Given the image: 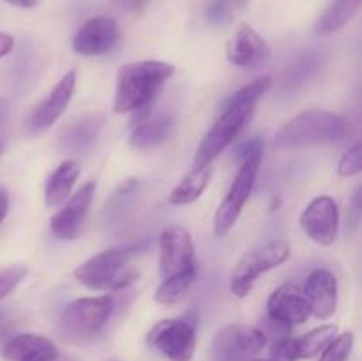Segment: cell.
<instances>
[{
	"instance_id": "1",
	"label": "cell",
	"mask_w": 362,
	"mask_h": 361,
	"mask_svg": "<svg viewBox=\"0 0 362 361\" xmlns=\"http://www.w3.org/2000/svg\"><path fill=\"white\" fill-rule=\"evenodd\" d=\"M271 85L272 78L265 74L244 85L223 103L221 113L198 145L193 159L194 166L212 165V161L233 144V140L253 117L258 99L271 88Z\"/></svg>"
},
{
	"instance_id": "2",
	"label": "cell",
	"mask_w": 362,
	"mask_h": 361,
	"mask_svg": "<svg viewBox=\"0 0 362 361\" xmlns=\"http://www.w3.org/2000/svg\"><path fill=\"white\" fill-rule=\"evenodd\" d=\"M173 73L175 67L163 60H136L120 66L117 71L113 112L127 113L147 108Z\"/></svg>"
},
{
	"instance_id": "3",
	"label": "cell",
	"mask_w": 362,
	"mask_h": 361,
	"mask_svg": "<svg viewBox=\"0 0 362 361\" xmlns=\"http://www.w3.org/2000/svg\"><path fill=\"white\" fill-rule=\"evenodd\" d=\"M350 133V124L339 113L329 110H306L285 124L274 137V147L281 151L303 149L338 142Z\"/></svg>"
},
{
	"instance_id": "4",
	"label": "cell",
	"mask_w": 362,
	"mask_h": 361,
	"mask_svg": "<svg viewBox=\"0 0 362 361\" xmlns=\"http://www.w3.org/2000/svg\"><path fill=\"white\" fill-rule=\"evenodd\" d=\"M240 156H243V165L214 214V234L219 237L226 236L233 229L244 205L250 200L264 158V142L260 138H253L250 144H246Z\"/></svg>"
},
{
	"instance_id": "5",
	"label": "cell",
	"mask_w": 362,
	"mask_h": 361,
	"mask_svg": "<svg viewBox=\"0 0 362 361\" xmlns=\"http://www.w3.org/2000/svg\"><path fill=\"white\" fill-rule=\"evenodd\" d=\"M133 250L110 248L92 255L74 269V278L90 290H122L136 280L138 273L131 268Z\"/></svg>"
},
{
	"instance_id": "6",
	"label": "cell",
	"mask_w": 362,
	"mask_h": 361,
	"mask_svg": "<svg viewBox=\"0 0 362 361\" xmlns=\"http://www.w3.org/2000/svg\"><path fill=\"white\" fill-rule=\"evenodd\" d=\"M115 311V297L103 294L95 297H78L66 304L59 317V329L69 342L81 343L95 338L108 324Z\"/></svg>"
},
{
	"instance_id": "7",
	"label": "cell",
	"mask_w": 362,
	"mask_h": 361,
	"mask_svg": "<svg viewBox=\"0 0 362 361\" xmlns=\"http://www.w3.org/2000/svg\"><path fill=\"white\" fill-rule=\"evenodd\" d=\"M290 244L285 239H272L262 246L253 248L247 251L232 273L230 280V290L235 297L244 299L251 294L255 283L264 273L279 268L290 258Z\"/></svg>"
},
{
	"instance_id": "8",
	"label": "cell",
	"mask_w": 362,
	"mask_h": 361,
	"mask_svg": "<svg viewBox=\"0 0 362 361\" xmlns=\"http://www.w3.org/2000/svg\"><path fill=\"white\" fill-rule=\"evenodd\" d=\"M148 343L170 361H191L197 349V322L191 315L161 321L148 333Z\"/></svg>"
},
{
	"instance_id": "9",
	"label": "cell",
	"mask_w": 362,
	"mask_h": 361,
	"mask_svg": "<svg viewBox=\"0 0 362 361\" xmlns=\"http://www.w3.org/2000/svg\"><path fill=\"white\" fill-rule=\"evenodd\" d=\"M265 333L255 326L228 324L219 329L212 342L214 361H250L264 349Z\"/></svg>"
},
{
	"instance_id": "10",
	"label": "cell",
	"mask_w": 362,
	"mask_h": 361,
	"mask_svg": "<svg viewBox=\"0 0 362 361\" xmlns=\"http://www.w3.org/2000/svg\"><path fill=\"white\" fill-rule=\"evenodd\" d=\"M193 269H197V258L191 234L180 225L163 230L159 237V273L163 278Z\"/></svg>"
},
{
	"instance_id": "11",
	"label": "cell",
	"mask_w": 362,
	"mask_h": 361,
	"mask_svg": "<svg viewBox=\"0 0 362 361\" xmlns=\"http://www.w3.org/2000/svg\"><path fill=\"white\" fill-rule=\"evenodd\" d=\"M311 311L303 290L296 283H283L269 296L267 317L269 322L281 335H288L292 326H299L310 319Z\"/></svg>"
},
{
	"instance_id": "12",
	"label": "cell",
	"mask_w": 362,
	"mask_h": 361,
	"mask_svg": "<svg viewBox=\"0 0 362 361\" xmlns=\"http://www.w3.org/2000/svg\"><path fill=\"white\" fill-rule=\"evenodd\" d=\"M300 229L313 243L320 246H331L338 237L339 209L334 198L320 195L313 198L300 214Z\"/></svg>"
},
{
	"instance_id": "13",
	"label": "cell",
	"mask_w": 362,
	"mask_h": 361,
	"mask_svg": "<svg viewBox=\"0 0 362 361\" xmlns=\"http://www.w3.org/2000/svg\"><path fill=\"white\" fill-rule=\"evenodd\" d=\"M230 64L246 71H257L271 60V48L262 35L247 23L237 25L235 32L226 45Z\"/></svg>"
},
{
	"instance_id": "14",
	"label": "cell",
	"mask_w": 362,
	"mask_h": 361,
	"mask_svg": "<svg viewBox=\"0 0 362 361\" xmlns=\"http://www.w3.org/2000/svg\"><path fill=\"white\" fill-rule=\"evenodd\" d=\"M94 193V180H88V183L81 184L80 190H76L73 195H69V198L64 202L62 207L52 216L49 227H52V232L55 234L59 239H76L78 234H80L81 225H83L85 218H87L88 214V209H90Z\"/></svg>"
},
{
	"instance_id": "15",
	"label": "cell",
	"mask_w": 362,
	"mask_h": 361,
	"mask_svg": "<svg viewBox=\"0 0 362 361\" xmlns=\"http://www.w3.org/2000/svg\"><path fill=\"white\" fill-rule=\"evenodd\" d=\"M119 38V23L112 16H94L78 28L71 46L80 55L99 57L112 52Z\"/></svg>"
},
{
	"instance_id": "16",
	"label": "cell",
	"mask_w": 362,
	"mask_h": 361,
	"mask_svg": "<svg viewBox=\"0 0 362 361\" xmlns=\"http://www.w3.org/2000/svg\"><path fill=\"white\" fill-rule=\"evenodd\" d=\"M74 88H76V73L69 71L60 78L59 84L46 96L45 101L34 110V113L28 119V131L30 133H42L48 127H52L69 106Z\"/></svg>"
},
{
	"instance_id": "17",
	"label": "cell",
	"mask_w": 362,
	"mask_h": 361,
	"mask_svg": "<svg viewBox=\"0 0 362 361\" xmlns=\"http://www.w3.org/2000/svg\"><path fill=\"white\" fill-rule=\"evenodd\" d=\"M105 122L106 117L103 112H87L76 117L59 131L57 147L67 154H80V152L88 151L92 144L98 140Z\"/></svg>"
},
{
	"instance_id": "18",
	"label": "cell",
	"mask_w": 362,
	"mask_h": 361,
	"mask_svg": "<svg viewBox=\"0 0 362 361\" xmlns=\"http://www.w3.org/2000/svg\"><path fill=\"white\" fill-rule=\"evenodd\" d=\"M129 134V145L136 151H148L168 140L175 127V119L170 112H151L147 108L138 110L136 120Z\"/></svg>"
},
{
	"instance_id": "19",
	"label": "cell",
	"mask_w": 362,
	"mask_h": 361,
	"mask_svg": "<svg viewBox=\"0 0 362 361\" xmlns=\"http://www.w3.org/2000/svg\"><path fill=\"white\" fill-rule=\"evenodd\" d=\"M311 315L317 319L332 317L338 306V280L329 269H313L303 289Z\"/></svg>"
},
{
	"instance_id": "20",
	"label": "cell",
	"mask_w": 362,
	"mask_h": 361,
	"mask_svg": "<svg viewBox=\"0 0 362 361\" xmlns=\"http://www.w3.org/2000/svg\"><path fill=\"white\" fill-rule=\"evenodd\" d=\"M2 357L6 361H57L59 349L46 336L21 333L4 342Z\"/></svg>"
},
{
	"instance_id": "21",
	"label": "cell",
	"mask_w": 362,
	"mask_h": 361,
	"mask_svg": "<svg viewBox=\"0 0 362 361\" xmlns=\"http://www.w3.org/2000/svg\"><path fill=\"white\" fill-rule=\"evenodd\" d=\"M80 172V165L74 159H66L53 170L45 186V202L49 209L60 207L69 198Z\"/></svg>"
},
{
	"instance_id": "22",
	"label": "cell",
	"mask_w": 362,
	"mask_h": 361,
	"mask_svg": "<svg viewBox=\"0 0 362 361\" xmlns=\"http://www.w3.org/2000/svg\"><path fill=\"white\" fill-rule=\"evenodd\" d=\"M212 172H214L212 165L193 166V170L170 191L168 204L189 205L197 202L205 191V188L209 186V183H211Z\"/></svg>"
},
{
	"instance_id": "23",
	"label": "cell",
	"mask_w": 362,
	"mask_h": 361,
	"mask_svg": "<svg viewBox=\"0 0 362 361\" xmlns=\"http://www.w3.org/2000/svg\"><path fill=\"white\" fill-rule=\"evenodd\" d=\"M359 7L361 0H332L315 21V32L325 35L339 30L359 13Z\"/></svg>"
},
{
	"instance_id": "24",
	"label": "cell",
	"mask_w": 362,
	"mask_h": 361,
	"mask_svg": "<svg viewBox=\"0 0 362 361\" xmlns=\"http://www.w3.org/2000/svg\"><path fill=\"white\" fill-rule=\"evenodd\" d=\"M336 335H338V326L325 324L296 338L299 360H311V357L318 356L336 338Z\"/></svg>"
},
{
	"instance_id": "25",
	"label": "cell",
	"mask_w": 362,
	"mask_h": 361,
	"mask_svg": "<svg viewBox=\"0 0 362 361\" xmlns=\"http://www.w3.org/2000/svg\"><path fill=\"white\" fill-rule=\"evenodd\" d=\"M194 278H197V269L193 271L180 273V275L170 276V278H163V282L159 283V287L156 289L154 299L158 301L159 304H175L184 294L187 292L191 285H193Z\"/></svg>"
},
{
	"instance_id": "26",
	"label": "cell",
	"mask_w": 362,
	"mask_h": 361,
	"mask_svg": "<svg viewBox=\"0 0 362 361\" xmlns=\"http://www.w3.org/2000/svg\"><path fill=\"white\" fill-rule=\"evenodd\" d=\"M354 342H356V336L352 331L336 335V338L322 350L320 361H346L354 349Z\"/></svg>"
},
{
	"instance_id": "27",
	"label": "cell",
	"mask_w": 362,
	"mask_h": 361,
	"mask_svg": "<svg viewBox=\"0 0 362 361\" xmlns=\"http://www.w3.org/2000/svg\"><path fill=\"white\" fill-rule=\"evenodd\" d=\"M28 269L25 265H11V268H0V299L14 292L18 285L25 280Z\"/></svg>"
},
{
	"instance_id": "28",
	"label": "cell",
	"mask_w": 362,
	"mask_h": 361,
	"mask_svg": "<svg viewBox=\"0 0 362 361\" xmlns=\"http://www.w3.org/2000/svg\"><path fill=\"white\" fill-rule=\"evenodd\" d=\"M362 170V147L361 144H356L349 151L343 152V156L338 161V173L341 177H354L361 173Z\"/></svg>"
},
{
	"instance_id": "29",
	"label": "cell",
	"mask_w": 362,
	"mask_h": 361,
	"mask_svg": "<svg viewBox=\"0 0 362 361\" xmlns=\"http://www.w3.org/2000/svg\"><path fill=\"white\" fill-rule=\"evenodd\" d=\"M271 360L272 361H299L296 338L288 335L279 336L271 347Z\"/></svg>"
},
{
	"instance_id": "30",
	"label": "cell",
	"mask_w": 362,
	"mask_h": 361,
	"mask_svg": "<svg viewBox=\"0 0 362 361\" xmlns=\"http://www.w3.org/2000/svg\"><path fill=\"white\" fill-rule=\"evenodd\" d=\"M233 11H230L225 4L219 0H212L207 7V21L212 25H223L232 20Z\"/></svg>"
},
{
	"instance_id": "31",
	"label": "cell",
	"mask_w": 362,
	"mask_h": 361,
	"mask_svg": "<svg viewBox=\"0 0 362 361\" xmlns=\"http://www.w3.org/2000/svg\"><path fill=\"white\" fill-rule=\"evenodd\" d=\"M14 48V38L13 35L6 34V32H0V59L6 55H9Z\"/></svg>"
},
{
	"instance_id": "32",
	"label": "cell",
	"mask_w": 362,
	"mask_h": 361,
	"mask_svg": "<svg viewBox=\"0 0 362 361\" xmlns=\"http://www.w3.org/2000/svg\"><path fill=\"white\" fill-rule=\"evenodd\" d=\"M7 212H9V195H7L6 188L0 184V223L6 219Z\"/></svg>"
},
{
	"instance_id": "33",
	"label": "cell",
	"mask_w": 362,
	"mask_h": 361,
	"mask_svg": "<svg viewBox=\"0 0 362 361\" xmlns=\"http://www.w3.org/2000/svg\"><path fill=\"white\" fill-rule=\"evenodd\" d=\"M117 6L120 9H126V11H138L140 7H144L147 4V0H115Z\"/></svg>"
},
{
	"instance_id": "34",
	"label": "cell",
	"mask_w": 362,
	"mask_h": 361,
	"mask_svg": "<svg viewBox=\"0 0 362 361\" xmlns=\"http://www.w3.org/2000/svg\"><path fill=\"white\" fill-rule=\"evenodd\" d=\"M221 4H225L226 7H228L230 11H233V13H237L239 9H243L244 6H246L247 0H219Z\"/></svg>"
},
{
	"instance_id": "35",
	"label": "cell",
	"mask_w": 362,
	"mask_h": 361,
	"mask_svg": "<svg viewBox=\"0 0 362 361\" xmlns=\"http://www.w3.org/2000/svg\"><path fill=\"white\" fill-rule=\"evenodd\" d=\"M7 115H9V108H7V103L0 98V127L6 124Z\"/></svg>"
},
{
	"instance_id": "36",
	"label": "cell",
	"mask_w": 362,
	"mask_h": 361,
	"mask_svg": "<svg viewBox=\"0 0 362 361\" xmlns=\"http://www.w3.org/2000/svg\"><path fill=\"white\" fill-rule=\"evenodd\" d=\"M6 2L13 4L18 7H34L37 4V0H6Z\"/></svg>"
},
{
	"instance_id": "37",
	"label": "cell",
	"mask_w": 362,
	"mask_h": 361,
	"mask_svg": "<svg viewBox=\"0 0 362 361\" xmlns=\"http://www.w3.org/2000/svg\"><path fill=\"white\" fill-rule=\"evenodd\" d=\"M250 361H272L271 357H269V360H250Z\"/></svg>"
},
{
	"instance_id": "38",
	"label": "cell",
	"mask_w": 362,
	"mask_h": 361,
	"mask_svg": "<svg viewBox=\"0 0 362 361\" xmlns=\"http://www.w3.org/2000/svg\"><path fill=\"white\" fill-rule=\"evenodd\" d=\"M2 151H4V145H2V142H0V154H2Z\"/></svg>"
},
{
	"instance_id": "39",
	"label": "cell",
	"mask_w": 362,
	"mask_h": 361,
	"mask_svg": "<svg viewBox=\"0 0 362 361\" xmlns=\"http://www.w3.org/2000/svg\"><path fill=\"white\" fill-rule=\"evenodd\" d=\"M0 317H2V314H0Z\"/></svg>"
}]
</instances>
